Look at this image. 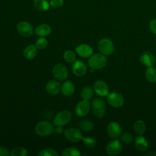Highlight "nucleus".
Returning <instances> with one entry per match:
<instances>
[{"instance_id": "f257e3e1", "label": "nucleus", "mask_w": 156, "mask_h": 156, "mask_svg": "<svg viewBox=\"0 0 156 156\" xmlns=\"http://www.w3.org/2000/svg\"><path fill=\"white\" fill-rule=\"evenodd\" d=\"M107 62V57L102 53H96L91 55L88 61L89 66L93 69H100L102 68L105 66Z\"/></svg>"}, {"instance_id": "f03ea898", "label": "nucleus", "mask_w": 156, "mask_h": 156, "mask_svg": "<svg viewBox=\"0 0 156 156\" xmlns=\"http://www.w3.org/2000/svg\"><path fill=\"white\" fill-rule=\"evenodd\" d=\"M54 130L53 125L50 122L46 121H40L35 126V133L41 136L50 135L54 132Z\"/></svg>"}, {"instance_id": "7ed1b4c3", "label": "nucleus", "mask_w": 156, "mask_h": 156, "mask_svg": "<svg viewBox=\"0 0 156 156\" xmlns=\"http://www.w3.org/2000/svg\"><path fill=\"white\" fill-rule=\"evenodd\" d=\"M91 108L94 115L99 118L104 116L106 110L105 104L104 101L100 98H95L93 100Z\"/></svg>"}, {"instance_id": "20e7f679", "label": "nucleus", "mask_w": 156, "mask_h": 156, "mask_svg": "<svg viewBox=\"0 0 156 156\" xmlns=\"http://www.w3.org/2000/svg\"><path fill=\"white\" fill-rule=\"evenodd\" d=\"M98 47L99 51L105 55L112 54L115 50V46L112 41L107 38L100 40L98 42Z\"/></svg>"}, {"instance_id": "39448f33", "label": "nucleus", "mask_w": 156, "mask_h": 156, "mask_svg": "<svg viewBox=\"0 0 156 156\" xmlns=\"http://www.w3.org/2000/svg\"><path fill=\"white\" fill-rule=\"evenodd\" d=\"M71 119V113L68 110L59 112L54 117L53 123L57 126H63L67 124Z\"/></svg>"}, {"instance_id": "423d86ee", "label": "nucleus", "mask_w": 156, "mask_h": 156, "mask_svg": "<svg viewBox=\"0 0 156 156\" xmlns=\"http://www.w3.org/2000/svg\"><path fill=\"white\" fill-rule=\"evenodd\" d=\"M65 138L73 143H77L82 140L83 135L80 130L75 127H69L64 131Z\"/></svg>"}, {"instance_id": "0eeeda50", "label": "nucleus", "mask_w": 156, "mask_h": 156, "mask_svg": "<svg viewBox=\"0 0 156 156\" xmlns=\"http://www.w3.org/2000/svg\"><path fill=\"white\" fill-rule=\"evenodd\" d=\"M54 76L58 80H65L68 76V71L66 66L63 63H57L54 65L52 69Z\"/></svg>"}, {"instance_id": "6e6552de", "label": "nucleus", "mask_w": 156, "mask_h": 156, "mask_svg": "<svg viewBox=\"0 0 156 156\" xmlns=\"http://www.w3.org/2000/svg\"><path fill=\"white\" fill-rule=\"evenodd\" d=\"M107 100L108 103L115 108H119L121 107L124 102V99L122 95L117 92L108 93Z\"/></svg>"}, {"instance_id": "1a4fd4ad", "label": "nucleus", "mask_w": 156, "mask_h": 156, "mask_svg": "<svg viewBox=\"0 0 156 156\" xmlns=\"http://www.w3.org/2000/svg\"><path fill=\"white\" fill-rule=\"evenodd\" d=\"M105 149L109 155H117L119 154L122 151V144L118 140H112L107 144Z\"/></svg>"}, {"instance_id": "9d476101", "label": "nucleus", "mask_w": 156, "mask_h": 156, "mask_svg": "<svg viewBox=\"0 0 156 156\" xmlns=\"http://www.w3.org/2000/svg\"><path fill=\"white\" fill-rule=\"evenodd\" d=\"M16 29L18 33L24 37H29L31 36L33 33V27L32 25L25 21L19 22L17 24Z\"/></svg>"}, {"instance_id": "9b49d317", "label": "nucleus", "mask_w": 156, "mask_h": 156, "mask_svg": "<svg viewBox=\"0 0 156 156\" xmlns=\"http://www.w3.org/2000/svg\"><path fill=\"white\" fill-rule=\"evenodd\" d=\"M90 110V105L88 101L82 100L79 102L76 107L75 112L77 116L80 117H83L87 115Z\"/></svg>"}, {"instance_id": "f8f14e48", "label": "nucleus", "mask_w": 156, "mask_h": 156, "mask_svg": "<svg viewBox=\"0 0 156 156\" xmlns=\"http://www.w3.org/2000/svg\"><path fill=\"white\" fill-rule=\"evenodd\" d=\"M94 91L99 96H105L109 93L107 84L102 80H98L94 84Z\"/></svg>"}, {"instance_id": "ddd939ff", "label": "nucleus", "mask_w": 156, "mask_h": 156, "mask_svg": "<svg viewBox=\"0 0 156 156\" xmlns=\"http://www.w3.org/2000/svg\"><path fill=\"white\" fill-rule=\"evenodd\" d=\"M108 135L113 138H118L121 134V127L119 124L117 122L113 121L108 124L107 129Z\"/></svg>"}, {"instance_id": "4468645a", "label": "nucleus", "mask_w": 156, "mask_h": 156, "mask_svg": "<svg viewBox=\"0 0 156 156\" xmlns=\"http://www.w3.org/2000/svg\"><path fill=\"white\" fill-rule=\"evenodd\" d=\"M72 71L77 76H83L87 72V67L80 60H75L72 65Z\"/></svg>"}, {"instance_id": "2eb2a0df", "label": "nucleus", "mask_w": 156, "mask_h": 156, "mask_svg": "<svg viewBox=\"0 0 156 156\" xmlns=\"http://www.w3.org/2000/svg\"><path fill=\"white\" fill-rule=\"evenodd\" d=\"M141 63L145 66H152L155 63V58L154 55L150 52L146 51L143 52L140 58Z\"/></svg>"}, {"instance_id": "dca6fc26", "label": "nucleus", "mask_w": 156, "mask_h": 156, "mask_svg": "<svg viewBox=\"0 0 156 156\" xmlns=\"http://www.w3.org/2000/svg\"><path fill=\"white\" fill-rule=\"evenodd\" d=\"M76 52L82 57H89L93 54V49L87 44H82L77 46L75 49Z\"/></svg>"}, {"instance_id": "f3484780", "label": "nucleus", "mask_w": 156, "mask_h": 156, "mask_svg": "<svg viewBox=\"0 0 156 156\" xmlns=\"http://www.w3.org/2000/svg\"><path fill=\"white\" fill-rule=\"evenodd\" d=\"M46 91L50 94H56L61 90V85L56 80H49L46 85Z\"/></svg>"}, {"instance_id": "a211bd4d", "label": "nucleus", "mask_w": 156, "mask_h": 156, "mask_svg": "<svg viewBox=\"0 0 156 156\" xmlns=\"http://www.w3.org/2000/svg\"><path fill=\"white\" fill-rule=\"evenodd\" d=\"M148 142L146 139L140 135L137 136L135 140V147L136 150L140 152H144L146 151L148 148Z\"/></svg>"}, {"instance_id": "6ab92c4d", "label": "nucleus", "mask_w": 156, "mask_h": 156, "mask_svg": "<svg viewBox=\"0 0 156 156\" xmlns=\"http://www.w3.org/2000/svg\"><path fill=\"white\" fill-rule=\"evenodd\" d=\"M51 27L47 24L38 25L35 29V34L40 37H46L51 33Z\"/></svg>"}, {"instance_id": "aec40b11", "label": "nucleus", "mask_w": 156, "mask_h": 156, "mask_svg": "<svg viewBox=\"0 0 156 156\" xmlns=\"http://www.w3.org/2000/svg\"><path fill=\"white\" fill-rule=\"evenodd\" d=\"M75 90L74 83L70 80L65 81L61 86V91L63 94L66 96L72 95Z\"/></svg>"}, {"instance_id": "412c9836", "label": "nucleus", "mask_w": 156, "mask_h": 156, "mask_svg": "<svg viewBox=\"0 0 156 156\" xmlns=\"http://www.w3.org/2000/svg\"><path fill=\"white\" fill-rule=\"evenodd\" d=\"M34 7L38 11H46L50 7L49 2L48 0H34Z\"/></svg>"}, {"instance_id": "4be33fe9", "label": "nucleus", "mask_w": 156, "mask_h": 156, "mask_svg": "<svg viewBox=\"0 0 156 156\" xmlns=\"http://www.w3.org/2000/svg\"><path fill=\"white\" fill-rule=\"evenodd\" d=\"M37 48L34 45H29L26 46L23 51L24 56L27 59L34 58L37 53Z\"/></svg>"}, {"instance_id": "5701e85b", "label": "nucleus", "mask_w": 156, "mask_h": 156, "mask_svg": "<svg viewBox=\"0 0 156 156\" xmlns=\"http://www.w3.org/2000/svg\"><path fill=\"white\" fill-rule=\"evenodd\" d=\"M144 76L148 82L151 83L156 82V68L152 66L148 67L145 71Z\"/></svg>"}, {"instance_id": "b1692460", "label": "nucleus", "mask_w": 156, "mask_h": 156, "mask_svg": "<svg viewBox=\"0 0 156 156\" xmlns=\"http://www.w3.org/2000/svg\"><path fill=\"white\" fill-rule=\"evenodd\" d=\"M133 129L138 135H143L146 130V124L142 120H137L133 124Z\"/></svg>"}, {"instance_id": "393cba45", "label": "nucleus", "mask_w": 156, "mask_h": 156, "mask_svg": "<svg viewBox=\"0 0 156 156\" xmlns=\"http://www.w3.org/2000/svg\"><path fill=\"white\" fill-rule=\"evenodd\" d=\"M94 124L90 120L84 119L81 121L79 124L80 129L84 132H89L94 129Z\"/></svg>"}, {"instance_id": "a878e982", "label": "nucleus", "mask_w": 156, "mask_h": 156, "mask_svg": "<svg viewBox=\"0 0 156 156\" xmlns=\"http://www.w3.org/2000/svg\"><path fill=\"white\" fill-rule=\"evenodd\" d=\"M80 96L83 100L88 101L93 96V91L90 87H83L80 91Z\"/></svg>"}, {"instance_id": "bb28decb", "label": "nucleus", "mask_w": 156, "mask_h": 156, "mask_svg": "<svg viewBox=\"0 0 156 156\" xmlns=\"http://www.w3.org/2000/svg\"><path fill=\"white\" fill-rule=\"evenodd\" d=\"M81 155L79 149L75 147H67L65 149L62 154V156H79Z\"/></svg>"}, {"instance_id": "cd10ccee", "label": "nucleus", "mask_w": 156, "mask_h": 156, "mask_svg": "<svg viewBox=\"0 0 156 156\" xmlns=\"http://www.w3.org/2000/svg\"><path fill=\"white\" fill-rule=\"evenodd\" d=\"M28 154L27 150L23 147L18 146L15 147L10 152L11 156H26Z\"/></svg>"}, {"instance_id": "c85d7f7f", "label": "nucleus", "mask_w": 156, "mask_h": 156, "mask_svg": "<svg viewBox=\"0 0 156 156\" xmlns=\"http://www.w3.org/2000/svg\"><path fill=\"white\" fill-rule=\"evenodd\" d=\"M39 156H58V152L52 148H45L41 150L37 154Z\"/></svg>"}, {"instance_id": "c756f323", "label": "nucleus", "mask_w": 156, "mask_h": 156, "mask_svg": "<svg viewBox=\"0 0 156 156\" xmlns=\"http://www.w3.org/2000/svg\"><path fill=\"white\" fill-rule=\"evenodd\" d=\"M83 144L87 147L92 148L94 147L96 144V140L91 136H87V137H83L82 139Z\"/></svg>"}, {"instance_id": "7c9ffc66", "label": "nucleus", "mask_w": 156, "mask_h": 156, "mask_svg": "<svg viewBox=\"0 0 156 156\" xmlns=\"http://www.w3.org/2000/svg\"><path fill=\"white\" fill-rule=\"evenodd\" d=\"M76 54L70 50L66 51L63 54L64 60L68 63H73L76 60Z\"/></svg>"}, {"instance_id": "2f4dec72", "label": "nucleus", "mask_w": 156, "mask_h": 156, "mask_svg": "<svg viewBox=\"0 0 156 156\" xmlns=\"http://www.w3.org/2000/svg\"><path fill=\"white\" fill-rule=\"evenodd\" d=\"M35 46L37 49H44L48 46V41L44 38H39L36 40L35 43Z\"/></svg>"}, {"instance_id": "473e14b6", "label": "nucleus", "mask_w": 156, "mask_h": 156, "mask_svg": "<svg viewBox=\"0 0 156 156\" xmlns=\"http://www.w3.org/2000/svg\"><path fill=\"white\" fill-rule=\"evenodd\" d=\"M121 140L122 143H125V144H130L132 142L133 138H132V136L129 133H123L122 134H121Z\"/></svg>"}, {"instance_id": "72a5a7b5", "label": "nucleus", "mask_w": 156, "mask_h": 156, "mask_svg": "<svg viewBox=\"0 0 156 156\" xmlns=\"http://www.w3.org/2000/svg\"><path fill=\"white\" fill-rule=\"evenodd\" d=\"M49 4L52 7L58 9L63 5V0H50Z\"/></svg>"}, {"instance_id": "f704fd0d", "label": "nucleus", "mask_w": 156, "mask_h": 156, "mask_svg": "<svg viewBox=\"0 0 156 156\" xmlns=\"http://www.w3.org/2000/svg\"><path fill=\"white\" fill-rule=\"evenodd\" d=\"M10 153L9 151V149L3 146H0V156H7L10 155Z\"/></svg>"}, {"instance_id": "c9c22d12", "label": "nucleus", "mask_w": 156, "mask_h": 156, "mask_svg": "<svg viewBox=\"0 0 156 156\" xmlns=\"http://www.w3.org/2000/svg\"><path fill=\"white\" fill-rule=\"evenodd\" d=\"M149 29L155 35H156V19L152 20L149 23Z\"/></svg>"}, {"instance_id": "e433bc0d", "label": "nucleus", "mask_w": 156, "mask_h": 156, "mask_svg": "<svg viewBox=\"0 0 156 156\" xmlns=\"http://www.w3.org/2000/svg\"><path fill=\"white\" fill-rule=\"evenodd\" d=\"M63 128H62V126H57L55 129V132L56 133H57L58 134H60L63 132Z\"/></svg>"}, {"instance_id": "4c0bfd02", "label": "nucleus", "mask_w": 156, "mask_h": 156, "mask_svg": "<svg viewBox=\"0 0 156 156\" xmlns=\"http://www.w3.org/2000/svg\"><path fill=\"white\" fill-rule=\"evenodd\" d=\"M145 156H156V152L155 151H152L149 152L144 155Z\"/></svg>"}]
</instances>
